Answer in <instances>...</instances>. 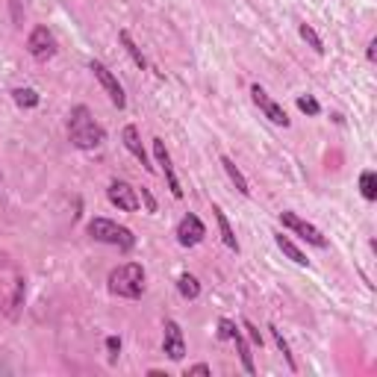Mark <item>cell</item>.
Segmentation results:
<instances>
[{"mask_svg": "<svg viewBox=\"0 0 377 377\" xmlns=\"http://www.w3.org/2000/svg\"><path fill=\"white\" fill-rule=\"evenodd\" d=\"M68 139L80 150H95L107 142V130H103L88 107H74L68 118Z\"/></svg>", "mask_w": 377, "mask_h": 377, "instance_id": "obj_1", "label": "cell"}, {"mask_svg": "<svg viewBox=\"0 0 377 377\" xmlns=\"http://www.w3.org/2000/svg\"><path fill=\"white\" fill-rule=\"evenodd\" d=\"M110 292L118 298H142L145 292V268L139 263H124L110 271Z\"/></svg>", "mask_w": 377, "mask_h": 377, "instance_id": "obj_2", "label": "cell"}, {"mask_svg": "<svg viewBox=\"0 0 377 377\" xmlns=\"http://www.w3.org/2000/svg\"><path fill=\"white\" fill-rule=\"evenodd\" d=\"M88 236H92L95 242L115 245V248H121V251H133V245H135L133 230L124 227V224L110 221V218H92V221H88Z\"/></svg>", "mask_w": 377, "mask_h": 377, "instance_id": "obj_3", "label": "cell"}, {"mask_svg": "<svg viewBox=\"0 0 377 377\" xmlns=\"http://www.w3.org/2000/svg\"><path fill=\"white\" fill-rule=\"evenodd\" d=\"M88 68L95 71L98 83L103 86V92H107V95H110V100H112V107L124 110V107H127V98H124V88H121V83H118L115 74H112L107 65H103V62H98V59H92V62H88Z\"/></svg>", "mask_w": 377, "mask_h": 377, "instance_id": "obj_4", "label": "cell"}, {"mask_svg": "<svg viewBox=\"0 0 377 377\" xmlns=\"http://www.w3.org/2000/svg\"><path fill=\"white\" fill-rule=\"evenodd\" d=\"M280 224L283 227H289V230H295L300 239H307L310 245H315V248H327V236L315 227V224H310V221H304V218H298L295 213H280Z\"/></svg>", "mask_w": 377, "mask_h": 377, "instance_id": "obj_5", "label": "cell"}, {"mask_svg": "<svg viewBox=\"0 0 377 377\" xmlns=\"http://www.w3.org/2000/svg\"><path fill=\"white\" fill-rule=\"evenodd\" d=\"M251 98H253V103L260 107V112L268 118L271 124H280V127H289V115L283 112V107L277 100H271V95L265 92V88L260 86V83H253L251 86Z\"/></svg>", "mask_w": 377, "mask_h": 377, "instance_id": "obj_6", "label": "cell"}, {"mask_svg": "<svg viewBox=\"0 0 377 377\" xmlns=\"http://www.w3.org/2000/svg\"><path fill=\"white\" fill-rule=\"evenodd\" d=\"M27 51L33 59H39V62H48V59L56 56V39L48 27H36L33 33H29L27 39Z\"/></svg>", "mask_w": 377, "mask_h": 377, "instance_id": "obj_7", "label": "cell"}, {"mask_svg": "<svg viewBox=\"0 0 377 377\" xmlns=\"http://www.w3.org/2000/svg\"><path fill=\"white\" fill-rule=\"evenodd\" d=\"M107 198L112 206L124 209V213H135V209H139V194H135V189L130 183H124V180H112L107 189Z\"/></svg>", "mask_w": 377, "mask_h": 377, "instance_id": "obj_8", "label": "cell"}, {"mask_svg": "<svg viewBox=\"0 0 377 377\" xmlns=\"http://www.w3.org/2000/svg\"><path fill=\"white\" fill-rule=\"evenodd\" d=\"M204 236H206V227H204V221L198 216H183L177 224V242L183 245V248H194V245H201L204 242Z\"/></svg>", "mask_w": 377, "mask_h": 377, "instance_id": "obj_9", "label": "cell"}, {"mask_svg": "<svg viewBox=\"0 0 377 377\" xmlns=\"http://www.w3.org/2000/svg\"><path fill=\"white\" fill-rule=\"evenodd\" d=\"M162 351L168 354V359L180 363V359L186 357V339H183V330L174 319L165 322V336H162Z\"/></svg>", "mask_w": 377, "mask_h": 377, "instance_id": "obj_10", "label": "cell"}, {"mask_svg": "<svg viewBox=\"0 0 377 377\" xmlns=\"http://www.w3.org/2000/svg\"><path fill=\"white\" fill-rule=\"evenodd\" d=\"M154 157H157V162H159V168H162L165 180H168V189H171V194H174V198L180 201V198H183V189H180V180H177V174H174L171 157H168V150H165L162 139H154Z\"/></svg>", "mask_w": 377, "mask_h": 377, "instance_id": "obj_11", "label": "cell"}, {"mask_svg": "<svg viewBox=\"0 0 377 377\" xmlns=\"http://www.w3.org/2000/svg\"><path fill=\"white\" fill-rule=\"evenodd\" d=\"M121 139H124V147L130 150V154H133L135 159H139V162L145 165V168H147V171H154V165H150V162H147V154H145V147H142V139H139V130H135L133 124H127V127H124V133H121Z\"/></svg>", "mask_w": 377, "mask_h": 377, "instance_id": "obj_12", "label": "cell"}, {"mask_svg": "<svg viewBox=\"0 0 377 377\" xmlns=\"http://www.w3.org/2000/svg\"><path fill=\"white\" fill-rule=\"evenodd\" d=\"M213 216H216V221H218V230H221L224 245L239 253V239H236V233H233V227H230V221H227V216H224V209H221L218 204H213Z\"/></svg>", "mask_w": 377, "mask_h": 377, "instance_id": "obj_13", "label": "cell"}, {"mask_svg": "<svg viewBox=\"0 0 377 377\" xmlns=\"http://www.w3.org/2000/svg\"><path fill=\"white\" fill-rule=\"evenodd\" d=\"M221 168L227 171L230 183H233V186L239 189V194H245V198H248V194H251V189H248V180H245V174H242V171L236 168V162H233L230 157H221Z\"/></svg>", "mask_w": 377, "mask_h": 377, "instance_id": "obj_14", "label": "cell"}, {"mask_svg": "<svg viewBox=\"0 0 377 377\" xmlns=\"http://www.w3.org/2000/svg\"><path fill=\"white\" fill-rule=\"evenodd\" d=\"M275 242H277V248H280L286 256H289L292 263H298V265H310V260H307L304 253H300V248L292 242L289 236H283V233H275Z\"/></svg>", "mask_w": 377, "mask_h": 377, "instance_id": "obj_15", "label": "cell"}, {"mask_svg": "<svg viewBox=\"0 0 377 377\" xmlns=\"http://www.w3.org/2000/svg\"><path fill=\"white\" fill-rule=\"evenodd\" d=\"M230 342H236V348H239V359H242V369H245L248 374H256V366H253V354H251V345L245 342L242 330H236V336H233Z\"/></svg>", "mask_w": 377, "mask_h": 377, "instance_id": "obj_16", "label": "cell"}, {"mask_svg": "<svg viewBox=\"0 0 377 377\" xmlns=\"http://www.w3.org/2000/svg\"><path fill=\"white\" fill-rule=\"evenodd\" d=\"M177 289H180V295H183L186 300H194L201 295V283H198V277H194V275H180Z\"/></svg>", "mask_w": 377, "mask_h": 377, "instance_id": "obj_17", "label": "cell"}, {"mask_svg": "<svg viewBox=\"0 0 377 377\" xmlns=\"http://www.w3.org/2000/svg\"><path fill=\"white\" fill-rule=\"evenodd\" d=\"M118 39H121V44H124V51L130 53V59H133V62H135V65H139V68H147V59H145V53L139 51V44H135V41L130 39V33H127V29H121V33H118Z\"/></svg>", "mask_w": 377, "mask_h": 377, "instance_id": "obj_18", "label": "cell"}, {"mask_svg": "<svg viewBox=\"0 0 377 377\" xmlns=\"http://www.w3.org/2000/svg\"><path fill=\"white\" fill-rule=\"evenodd\" d=\"M12 98H15V103H18L21 110H33V107H39V95L33 92V88H15Z\"/></svg>", "mask_w": 377, "mask_h": 377, "instance_id": "obj_19", "label": "cell"}, {"mask_svg": "<svg viewBox=\"0 0 377 377\" xmlns=\"http://www.w3.org/2000/svg\"><path fill=\"white\" fill-rule=\"evenodd\" d=\"M268 330H271V336H275V342H277V348H280L283 359H286V363H289V369H292V371H298V363H295V357H292V351H289V342L283 339V333H280V330H277L275 324H271Z\"/></svg>", "mask_w": 377, "mask_h": 377, "instance_id": "obj_20", "label": "cell"}, {"mask_svg": "<svg viewBox=\"0 0 377 377\" xmlns=\"http://www.w3.org/2000/svg\"><path fill=\"white\" fill-rule=\"evenodd\" d=\"M359 192H363L366 201H374L377 198V177H374V171H363V174H359Z\"/></svg>", "mask_w": 377, "mask_h": 377, "instance_id": "obj_21", "label": "cell"}, {"mask_svg": "<svg viewBox=\"0 0 377 377\" xmlns=\"http://www.w3.org/2000/svg\"><path fill=\"white\" fill-rule=\"evenodd\" d=\"M298 33H300V39H304L310 48L315 51V53H324V44H322V39H319V33H315V29L310 27V24H300L298 27Z\"/></svg>", "mask_w": 377, "mask_h": 377, "instance_id": "obj_22", "label": "cell"}, {"mask_svg": "<svg viewBox=\"0 0 377 377\" xmlns=\"http://www.w3.org/2000/svg\"><path fill=\"white\" fill-rule=\"evenodd\" d=\"M298 110H300V112H307V115H319V112H322L319 100H315L312 95H300V98H298Z\"/></svg>", "mask_w": 377, "mask_h": 377, "instance_id": "obj_23", "label": "cell"}, {"mask_svg": "<svg viewBox=\"0 0 377 377\" xmlns=\"http://www.w3.org/2000/svg\"><path fill=\"white\" fill-rule=\"evenodd\" d=\"M236 322H230V319H221L218 322V339H233L236 336Z\"/></svg>", "mask_w": 377, "mask_h": 377, "instance_id": "obj_24", "label": "cell"}, {"mask_svg": "<svg viewBox=\"0 0 377 377\" xmlns=\"http://www.w3.org/2000/svg\"><path fill=\"white\" fill-rule=\"evenodd\" d=\"M107 351H110V363H115V359H118V351H121V339H118V336H110V339H107Z\"/></svg>", "mask_w": 377, "mask_h": 377, "instance_id": "obj_25", "label": "cell"}, {"mask_svg": "<svg viewBox=\"0 0 377 377\" xmlns=\"http://www.w3.org/2000/svg\"><path fill=\"white\" fill-rule=\"evenodd\" d=\"M242 330H248L251 342H253V345H260V348H263V333H260V330H256V324H251V322H242Z\"/></svg>", "mask_w": 377, "mask_h": 377, "instance_id": "obj_26", "label": "cell"}, {"mask_svg": "<svg viewBox=\"0 0 377 377\" xmlns=\"http://www.w3.org/2000/svg\"><path fill=\"white\" fill-rule=\"evenodd\" d=\"M142 201H145V206L150 209V213H157V201L150 198V192H145V189H142Z\"/></svg>", "mask_w": 377, "mask_h": 377, "instance_id": "obj_27", "label": "cell"}, {"mask_svg": "<svg viewBox=\"0 0 377 377\" xmlns=\"http://www.w3.org/2000/svg\"><path fill=\"white\" fill-rule=\"evenodd\" d=\"M189 374H213V369H209L206 363H198V366H192Z\"/></svg>", "mask_w": 377, "mask_h": 377, "instance_id": "obj_28", "label": "cell"}, {"mask_svg": "<svg viewBox=\"0 0 377 377\" xmlns=\"http://www.w3.org/2000/svg\"><path fill=\"white\" fill-rule=\"evenodd\" d=\"M374 59H377V41L369 44V62H374Z\"/></svg>", "mask_w": 377, "mask_h": 377, "instance_id": "obj_29", "label": "cell"}]
</instances>
